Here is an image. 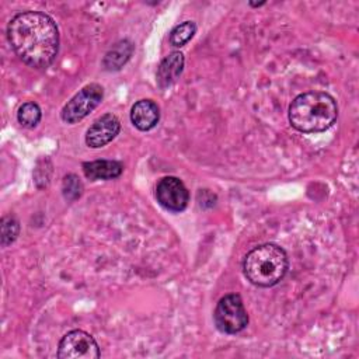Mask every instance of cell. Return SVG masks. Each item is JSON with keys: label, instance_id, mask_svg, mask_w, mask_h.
Returning <instances> with one entry per match:
<instances>
[{"label": "cell", "instance_id": "cell-5", "mask_svg": "<svg viewBox=\"0 0 359 359\" xmlns=\"http://www.w3.org/2000/svg\"><path fill=\"white\" fill-rule=\"evenodd\" d=\"M104 88L97 84L91 83L84 86L70 101L63 107L60 116L66 123H76L84 119L90 112H93L102 101Z\"/></svg>", "mask_w": 359, "mask_h": 359}, {"label": "cell", "instance_id": "cell-8", "mask_svg": "<svg viewBox=\"0 0 359 359\" xmlns=\"http://www.w3.org/2000/svg\"><path fill=\"white\" fill-rule=\"evenodd\" d=\"M121 130V122L114 114L97 118L86 132V143L91 149H100L112 142Z\"/></svg>", "mask_w": 359, "mask_h": 359}, {"label": "cell", "instance_id": "cell-16", "mask_svg": "<svg viewBox=\"0 0 359 359\" xmlns=\"http://www.w3.org/2000/svg\"><path fill=\"white\" fill-rule=\"evenodd\" d=\"M62 188H63L65 198L69 199V201L77 199L81 195V191H83V185L74 174H69L67 177H65Z\"/></svg>", "mask_w": 359, "mask_h": 359}, {"label": "cell", "instance_id": "cell-12", "mask_svg": "<svg viewBox=\"0 0 359 359\" xmlns=\"http://www.w3.org/2000/svg\"><path fill=\"white\" fill-rule=\"evenodd\" d=\"M133 52V45L129 41H121L109 49L102 60V65L107 70H119L130 57Z\"/></svg>", "mask_w": 359, "mask_h": 359}, {"label": "cell", "instance_id": "cell-7", "mask_svg": "<svg viewBox=\"0 0 359 359\" xmlns=\"http://www.w3.org/2000/svg\"><path fill=\"white\" fill-rule=\"evenodd\" d=\"M156 198L164 209L178 213L188 206L189 192L180 178L164 177L156 187Z\"/></svg>", "mask_w": 359, "mask_h": 359}, {"label": "cell", "instance_id": "cell-6", "mask_svg": "<svg viewBox=\"0 0 359 359\" xmlns=\"http://www.w3.org/2000/svg\"><path fill=\"white\" fill-rule=\"evenodd\" d=\"M100 355L97 341L83 330L69 331L57 346V358L60 359H98Z\"/></svg>", "mask_w": 359, "mask_h": 359}, {"label": "cell", "instance_id": "cell-15", "mask_svg": "<svg viewBox=\"0 0 359 359\" xmlns=\"http://www.w3.org/2000/svg\"><path fill=\"white\" fill-rule=\"evenodd\" d=\"M20 233V224L13 216H4L1 219V245L7 247L14 243Z\"/></svg>", "mask_w": 359, "mask_h": 359}, {"label": "cell", "instance_id": "cell-14", "mask_svg": "<svg viewBox=\"0 0 359 359\" xmlns=\"http://www.w3.org/2000/svg\"><path fill=\"white\" fill-rule=\"evenodd\" d=\"M195 32H196V24L194 21H184L171 29L168 41L172 46L181 48L195 35Z\"/></svg>", "mask_w": 359, "mask_h": 359}, {"label": "cell", "instance_id": "cell-3", "mask_svg": "<svg viewBox=\"0 0 359 359\" xmlns=\"http://www.w3.org/2000/svg\"><path fill=\"white\" fill-rule=\"evenodd\" d=\"M289 259L286 251L278 244L266 243L247 252L243 271L245 278L258 287L278 285L286 275Z\"/></svg>", "mask_w": 359, "mask_h": 359}, {"label": "cell", "instance_id": "cell-1", "mask_svg": "<svg viewBox=\"0 0 359 359\" xmlns=\"http://www.w3.org/2000/svg\"><path fill=\"white\" fill-rule=\"evenodd\" d=\"M7 38L15 55L34 69L50 66L59 52L56 22L41 11L15 14L7 25Z\"/></svg>", "mask_w": 359, "mask_h": 359}, {"label": "cell", "instance_id": "cell-13", "mask_svg": "<svg viewBox=\"0 0 359 359\" xmlns=\"http://www.w3.org/2000/svg\"><path fill=\"white\" fill-rule=\"evenodd\" d=\"M42 112L36 102L27 101L22 105H20L17 112V119L24 128H35L41 121Z\"/></svg>", "mask_w": 359, "mask_h": 359}, {"label": "cell", "instance_id": "cell-4", "mask_svg": "<svg viewBox=\"0 0 359 359\" xmlns=\"http://www.w3.org/2000/svg\"><path fill=\"white\" fill-rule=\"evenodd\" d=\"M215 325L220 332L237 334L248 324V314L240 294L230 293L223 296L213 313Z\"/></svg>", "mask_w": 359, "mask_h": 359}, {"label": "cell", "instance_id": "cell-2", "mask_svg": "<svg viewBox=\"0 0 359 359\" xmlns=\"http://www.w3.org/2000/svg\"><path fill=\"white\" fill-rule=\"evenodd\" d=\"M337 118V101L325 91L299 94L289 107L290 125L303 133L324 132L335 123Z\"/></svg>", "mask_w": 359, "mask_h": 359}, {"label": "cell", "instance_id": "cell-9", "mask_svg": "<svg viewBox=\"0 0 359 359\" xmlns=\"http://www.w3.org/2000/svg\"><path fill=\"white\" fill-rule=\"evenodd\" d=\"M130 121L139 130H150L160 121V108L151 100H140L130 109Z\"/></svg>", "mask_w": 359, "mask_h": 359}, {"label": "cell", "instance_id": "cell-11", "mask_svg": "<svg viewBox=\"0 0 359 359\" xmlns=\"http://www.w3.org/2000/svg\"><path fill=\"white\" fill-rule=\"evenodd\" d=\"M83 171L84 175L91 181L114 180L122 174L123 165L115 160H95L83 163Z\"/></svg>", "mask_w": 359, "mask_h": 359}, {"label": "cell", "instance_id": "cell-10", "mask_svg": "<svg viewBox=\"0 0 359 359\" xmlns=\"http://www.w3.org/2000/svg\"><path fill=\"white\" fill-rule=\"evenodd\" d=\"M184 55L181 52H171L165 56L157 69V84L160 88L170 87L181 76L184 70Z\"/></svg>", "mask_w": 359, "mask_h": 359}]
</instances>
